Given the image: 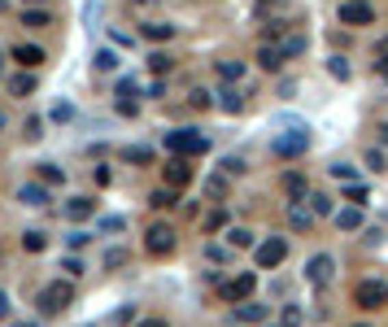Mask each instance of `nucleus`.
<instances>
[{"mask_svg": "<svg viewBox=\"0 0 388 327\" xmlns=\"http://www.w3.org/2000/svg\"><path fill=\"white\" fill-rule=\"evenodd\" d=\"M354 306H362V310H384L388 306V284H384V279H362V284L354 288Z\"/></svg>", "mask_w": 388, "mask_h": 327, "instance_id": "20e7f679", "label": "nucleus"}, {"mask_svg": "<svg viewBox=\"0 0 388 327\" xmlns=\"http://www.w3.org/2000/svg\"><path fill=\"white\" fill-rule=\"evenodd\" d=\"M96 70H118V53H114V49H101V53H96Z\"/></svg>", "mask_w": 388, "mask_h": 327, "instance_id": "e433bc0d", "label": "nucleus"}, {"mask_svg": "<svg viewBox=\"0 0 388 327\" xmlns=\"http://www.w3.org/2000/svg\"><path fill=\"white\" fill-rule=\"evenodd\" d=\"M218 109L222 114H244V96H240L236 88H222L218 92Z\"/></svg>", "mask_w": 388, "mask_h": 327, "instance_id": "aec40b11", "label": "nucleus"}, {"mask_svg": "<svg viewBox=\"0 0 388 327\" xmlns=\"http://www.w3.org/2000/svg\"><path fill=\"white\" fill-rule=\"evenodd\" d=\"M380 144H384V148H388V122H384V127H380Z\"/></svg>", "mask_w": 388, "mask_h": 327, "instance_id": "864d4df0", "label": "nucleus"}, {"mask_svg": "<svg viewBox=\"0 0 388 327\" xmlns=\"http://www.w3.org/2000/svg\"><path fill=\"white\" fill-rule=\"evenodd\" d=\"M332 223H336L340 231H358L362 223H367V214H362L358 205H345V209H336V214H332Z\"/></svg>", "mask_w": 388, "mask_h": 327, "instance_id": "2eb2a0df", "label": "nucleus"}, {"mask_svg": "<svg viewBox=\"0 0 388 327\" xmlns=\"http://www.w3.org/2000/svg\"><path fill=\"white\" fill-rule=\"evenodd\" d=\"M362 161H367L371 170H384L388 166V157H384V148H367V153H362Z\"/></svg>", "mask_w": 388, "mask_h": 327, "instance_id": "c9c22d12", "label": "nucleus"}, {"mask_svg": "<svg viewBox=\"0 0 388 327\" xmlns=\"http://www.w3.org/2000/svg\"><path fill=\"white\" fill-rule=\"evenodd\" d=\"M135 327H166V319H140Z\"/></svg>", "mask_w": 388, "mask_h": 327, "instance_id": "3c124183", "label": "nucleus"}, {"mask_svg": "<svg viewBox=\"0 0 388 327\" xmlns=\"http://www.w3.org/2000/svg\"><path fill=\"white\" fill-rule=\"evenodd\" d=\"M22 249L27 253H44L49 249V236H44V231H22Z\"/></svg>", "mask_w": 388, "mask_h": 327, "instance_id": "bb28decb", "label": "nucleus"}, {"mask_svg": "<svg viewBox=\"0 0 388 327\" xmlns=\"http://www.w3.org/2000/svg\"><path fill=\"white\" fill-rule=\"evenodd\" d=\"M144 40L166 44V40H174V27H170V22H144Z\"/></svg>", "mask_w": 388, "mask_h": 327, "instance_id": "4be33fe9", "label": "nucleus"}, {"mask_svg": "<svg viewBox=\"0 0 388 327\" xmlns=\"http://www.w3.org/2000/svg\"><path fill=\"white\" fill-rule=\"evenodd\" d=\"M305 205H310L314 209V214H336V209H332V196H327V192H310V196H305Z\"/></svg>", "mask_w": 388, "mask_h": 327, "instance_id": "cd10ccee", "label": "nucleus"}, {"mask_svg": "<svg viewBox=\"0 0 388 327\" xmlns=\"http://www.w3.org/2000/svg\"><path fill=\"white\" fill-rule=\"evenodd\" d=\"M253 288H257V275L244 271V275H236V279H222L218 293H222V301H240V306H244V301L253 297Z\"/></svg>", "mask_w": 388, "mask_h": 327, "instance_id": "6e6552de", "label": "nucleus"}, {"mask_svg": "<svg viewBox=\"0 0 388 327\" xmlns=\"http://www.w3.org/2000/svg\"><path fill=\"white\" fill-rule=\"evenodd\" d=\"M22 135H27L31 144H35V140L44 135V122H40V118H27V127H22Z\"/></svg>", "mask_w": 388, "mask_h": 327, "instance_id": "79ce46f5", "label": "nucleus"}, {"mask_svg": "<svg viewBox=\"0 0 388 327\" xmlns=\"http://www.w3.org/2000/svg\"><path fill=\"white\" fill-rule=\"evenodd\" d=\"M9 327H40V323H27V319H18V323H9Z\"/></svg>", "mask_w": 388, "mask_h": 327, "instance_id": "5fc2aeb1", "label": "nucleus"}, {"mask_svg": "<svg viewBox=\"0 0 388 327\" xmlns=\"http://www.w3.org/2000/svg\"><path fill=\"white\" fill-rule=\"evenodd\" d=\"M244 170H249V161H244V157H236V153L222 157V174H227V179H236V174H244Z\"/></svg>", "mask_w": 388, "mask_h": 327, "instance_id": "c85d7f7f", "label": "nucleus"}, {"mask_svg": "<svg viewBox=\"0 0 388 327\" xmlns=\"http://www.w3.org/2000/svg\"><path fill=\"white\" fill-rule=\"evenodd\" d=\"M236 319L240 323H266L270 306H262V301H244V306H236Z\"/></svg>", "mask_w": 388, "mask_h": 327, "instance_id": "a211bd4d", "label": "nucleus"}, {"mask_svg": "<svg viewBox=\"0 0 388 327\" xmlns=\"http://www.w3.org/2000/svg\"><path fill=\"white\" fill-rule=\"evenodd\" d=\"M92 236H88V231H70V236H66V244H70V249H83V244H88Z\"/></svg>", "mask_w": 388, "mask_h": 327, "instance_id": "a18cd8bd", "label": "nucleus"}, {"mask_svg": "<svg viewBox=\"0 0 388 327\" xmlns=\"http://www.w3.org/2000/svg\"><path fill=\"white\" fill-rule=\"evenodd\" d=\"M22 27H53V18H49V9H22Z\"/></svg>", "mask_w": 388, "mask_h": 327, "instance_id": "393cba45", "label": "nucleus"}, {"mask_svg": "<svg viewBox=\"0 0 388 327\" xmlns=\"http://www.w3.org/2000/svg\"><path fill=\"white\" fill-rule=\"evenodd\" d=\"M22 5H31V9H40V5H44V0H22Z\"/></svg>", "mask_w": 388, "mask_h": 327, "instance_id": "6e6d98bb", "label": "nucleus"}, {"mask_svg": "<svg viewBox=\"0 0 388 327\" xmlns=\"http://www.w3.org/2000/svg\"><path fill=\"white\" fill-rule=\"evenodd\" d=\"M227 227V209H209L205 214V231H222Z\"/></svg>", "mask_w": 388, "mask_h": 327, "instance_id": "72a5a7b5", "label": "nucleus"}, {"mask_svg": "<svg viewBox=\"0 0 388 327\" xmlns=\"http://www.w3.org/2000/svg\"><path fill=\"white\" fill-rule=\"evenodd\" d=\"M18 201L31 205V209H44V205H49V188H44V183H22V188H18Z\"/></svg>", "mask_w": 388, "mask_h": 327, "instance_id": "4468645a", "label": "nucleus"}, {"mask_svg": "<svg viewBox=\"0 0 388 327\" xmlns=\"http://www.w3.org/2000/svg\"><path fill=\"white\" fill-rule=\"evenodd\" d=\"M301 319H305V314H301V306H292V301L279 310V323H284V327H301Z\"/></svg>", "mask_w": 388, "mask_h": 327, "instance_id": "2f4dec72", "label": "nucleus"}, {"mask_svg": "<svg viewBox=\"0 0 388 327\" xmlns=\"http://www.w3.org/2000/svg\"><path fill=\"white\" fill-rule=\"evenodd\" d=\"M192 183V166H187V157H170V166H166V188H187Z\"/></svg>", "mask_w": 388, "mask_h": 327, "instance_id": "9b49d317", "label": "nucleus"}, {"mask_svg": "<svg viewBox=\"0 0 388 327\" xmlns=\"http://www.w3.org/2000/svg\"><path fill=\"white\" fill-rule=\"evenodd\" d=\"M96 214V201H92V196H70L66 201V218L70 223H83V218H92Z\"/></svg>", "mask_w": 388, "mask_h": 327, "instance_id": "f8f14e48", "label": "nucleus"}, {"mask_svg": "<svg viewBox=\"0 0 388 327\" xmlns=\"http://www.w3.org/2000/svg\"><path fill=\"white\" fill-rule=\"evenodd\" d=\"M166 148L174 157H201V153H209V135L179 127V131H166Z\"/></svg>", "mask_w": 388, "mask_h": 327, "instance_id": "f03ea898", "label": "nucleus"}, {"mask_svg": "<svg viewBox=\"0 0 388 327\" xmlns=\"http://www.w3.org/2000/svg\"><path fill=\"white\" fill-rule=\"evenodd\" d=\"M144 249L153 253V258H166V253H174V227L170 223H153L144 231Z\"/></svg>", "mask_w": 388, "mask_h": 327, "instance_id": "423d86ee", "label": "nucleus"}, {"mask_svg": "<svg viewBox=\"0 0 388 327\" xmlns=\"http://www.w3.org/2000/svg\"><path fill=\"white\" fill-rule=\"evenodd\" d=\"M227 244H231V249H257V240H253L249 227H227Z\"/></svg>", "mask_w": 388, "mask_h": 327, "instance_id": "5701e85b", "label": "nucleus"}, {"mask_svg": "<svg viewBox=\"0 0 388 327\" xmlns=\"http://www.w3.org/2000/svg\"><path fill=\"white\" fill-rule=\"evenodd\" d=\"M349 196H354V205H358V209L367 205V188H362V183H349Z\"/></svg>", "mask_w": 388, "mask_h": 327, "instance_id": "49530a36", "label": "nucleus"}, {"mask_svg": "<svg viewBox=\"0 0 388 327\" xmlns=\"http://www.w3.org/2000/svg\"><path fill=\"white\" fill-rule=\"evenodd\" d=\"M209 105H218V101L209 96L205 88H196V92H192V109H209Z\"/></svg>", "mask_w": 388, "mask_h": 327, "instance_id": "a19ab883", "label": "nucleus"}, {"mask_svg": "<svg viewBox=\"0 0 388 327\" xmlns=\"http://www.w3.org/2000/svg\"><path fill=\"white\" fill-rule=\"evenodd\" d=\"M270 148H275L279 161H297V157H305V148H310V131H305L301 122H292L288 131L275 135V144H270Z\"/></svg>", "mask_w": 388, "mask_h": 327, "instance_id": "f257e3e1", "label": "nucleus"}, {"mask_svg": "<svg viewBox=\"0 0 388 327\" xmlns=\"http://www.w3.org/2000/svg\"><path fill=\"white\" fill-rule=\"evenodd\" d=\"M131 5H153V0H131Z\"/></svg>", "mask_w": 388, "mask_h": 327, "instance_id": "13d9d810", "label": "nucleus"}, {"mask_svg": "<svg viewBox=\"0 0 388 327\" xmlns=\"http://www.w3.org/2000/svg\"><path fill=\"white\" fill-rule=\"evenodd\" d=\"M0 319H9V297L0 293Z\"/></svg>", "mask_w": 388, "mask_h": 327, "instance_id": "603ef678", "label": "nucleus"}, {"mask_svg": "<svg viewBox=\"0 0 388 327\" xmlns=\"http://www.w3.org/2000/svg\"><path fill=\"white\" fill-rule=\"evenodd\" d=\"M205 192L222 201V196H227V174H209V179H205Z\"/></svg>", "mask_w": 388, "mask_h": 327, "instance_id": "473e14b6", "label": "nucleus"}, {"mask_svg": "<svg viewBox=\"0 0 388 327\" xmlns=\"http://www.w3.org/2000/svg\"><path fill=\"white\" fill-rule=\"evenodd\" d=\"M148 70H153V75H166V70H170V57H166V53H153V57H148Z\"/></svg>", "mask_w": 388, "mask_h": 327, "instance_id": "ea45409f", "label": "nucleus"}, {"mask_svg": "<svg viewBox=\"0 0 388 327\" xmlns=\"http://www.w3.org/2000/svg\"><path fill=\"white\" fill-rule=\"evenodd\" d=\"M253 258H257L262 271H270V266H279V262L288 258V240H284V236H266V240L253 249Z\"/></svg>", "mask_w": 388, "mask_h": 327, "instance_id": "0eeeda50", "label": "nucleus"}, {"mask_svg": "<svg viewBox=\"0 0 388 327\" xmlns=\"http://www.w3.org/2000/svg\"><path fill=\"white\" fill-rule=\"evenodd\" d=\"M135 109H140V105H135V96H118V114H127V118H135Z\"/></svg>", "mask_w": 388, "mask_h": 327, "instance_id": "c03bdc74", "label": "nucleus"}, {"mask_svg": "<svg viewBox=\"0 0 388 327\" xmlns=\"http://www.w3.org/2000/svg\"><path fill=\"white\" fill-rule=\"evenodd\" d=\"M284 62H288V57H284V49H279V44H262V49H257V66L270 70V75H275Z\"/></svg>", "mask_w": 388, "mask_h": 327, "instance_id": "f3484780", "label": "nucleus"}, {"mask_svg": "<svg viewBox=\"0 0 388 327\" xmlns=\"http://www.w3.org/2000/svg\"><path fill=\"white\" fill-rule=\"evenodd\" d=\"M122 227H127V223H122V218H114V214L101 218V231H122Z\"/></svg>", "mask_w": 388, "mask_h": 327, "instance_id": "09e8293b", "label": "nucleus"}, {"mask_svg": "<svg viewBox=\"0 0 388 327\" xmlns=\"http://www.w3.org/2000/svg\"><path fill=\"white\" fill-rule=\"evenodd\" d=\"M9 57H14V62H18L22 70H35V66H44V49H40V44H18V49L9 53Z\"/></svg>", "mask_w": 388, "mask_h": 327, "instance_id": "ddd939ff", "label": "nucleus"}, {"mask_svg": "<svg viewBox=\"0 0 388 327\" xmlns=\"http://www.w3.org/2000/svg\"><path fill=\"white\" fill-rule=\"evenodd\" d=\"M0 9H5V0H0Z\"/></svg>", "mask_w": 388, "mask_h": 327, "instance_id": "680f3d73", "label": "nucleus"}, {"mask_svg": "<svg viewBox=\"0 0 388 327\" xmlns=\"http://www.w3.org/2000/svg\"><path fill=\"white\" fill-rule=\"evenodd\" d=\"M279 49H284V57H297V53H305V40H301V35H288Z\"/></svg>", "mask_w": 388, "mask_h": 327, "instance_id": "58836bf2", "label": "nucleus"}, {"mask_svg": "<svg viewBox=\"0 0 388 327\" xmlns=\"http://www.w3.org/2000/svg\"><path fill=\"white\" fill-rule=\"evenodd\" d=\"M5 122H9V118H5V109H0V131H5Z\"/></svg>", "mask_w": 388, "mask_h": 327, "instance_id": "4d7b16f0", "label": "nucleus"}, {"mask_svg": "<svg viewBox=\"0 0 388 327\" xmlns=\"http://www.w3.org/2000/svg\"><path fill=\"white\" fill-rule=\"evenodd\" d=\"M332 279H336V258H332V253H314V258L305 262V284L327 288Z\"/></svg>", "mask_w": 388, "mask_h": 327, "instance_id": "39448f33", "label": "nucleus"}, {"mask_svg": "<svg viewBox=\"0 0 388 327\" xmlns=\"http://www.w3.org/2000/svg\"><path fill=\"white\" fill-rule=\"evenodd\" d=\"M354 327H371V323H354Z\"/></svg>", "mask_w": 388, "mask_h": 327, "instance_id": "052dcab7", "label": "nucleus"}, {"mask_svg": "<svg viewBox=\"0 0 388 327\" xmlns=\"http://www.w3.org/2000/svg\"><path fill=\"white\" fill-rule=\"evenodd\" d=\"M70 301H75V284H66V279H57V284L40 288V314H62Z\"/></svg>", "mask_w": 388, "mask_h": 327, "instance_id": "7ed1b4c3", "label": "nucleus"}, {"mask_svg": "<svg viewBox=\"0 0 388 327\" xmlns=\"http://www.w3.org/2000/svg\"><path fill=\"white\" fill-rule=\"evenodd\" d=\"M314 218L319 214H314L305 201H288V227L292 231H314Z\"/></svg>", "mask_w": 388, "mask_h": 327, "instance_id": "9d476101", "label": "nucleus"}, {"mask_svg": "<svg viewBox=\"0 0 388 327\" xmlns=\"http://www.w3.org/2000/svg\"><path fill=\"white\" fill-rule=\"evenodd\" d=\"M284 192H288V201H305V196H310V179H305L301 170H288L284 174Z\"/></svg>", "mask_w": 388, "mask_h": 327, "instance_id": "dca6fc26", "label": "nucleus"}, {"mask_svg": "<svg viewBox=\"0 0 388 327\" xmlns=\"http://www.w3.org/2000/svg\"><path fill=\"white\" fill-rule=\"evenodd\" d=\"M122 161H135V166H144V161H153V153L144 144H131V148H122Z\"/></svg>", "mask_w": 388, "mask_h": 327, "instance_id": "7c9ffc66", "label": "nucleus"}, {"mask_svg": "<svg viewBox=\"0 0 388 327\" xmlns=\"http://www.w3.org/2000/svg\"><path fill=\"white\" fill-rule=\"evenodd\" d=\"M327 75H332L336 83H349V75H354V66H349V62H345L340 53H332V57H327Z\"/></svg>", "mask_w": 388, "mask_h": 327, "instance_id": "412c9836", "label": "nucleus"}, {"mask_svg": "<svg viewBox=\"0 0 388 327\" xmlns=\"http://www.w3.org/2000/svg\"><path fill=\"white\" fill-rule=\"evenodd\" d=\"M0 70H5V53H0Z\"/></svg>", "mask_w": 388, "mask_h": 327, "instance_id": "bf43d9fd", "label": "nucleus"}, {"mask_svg": "<svg viewBox=\"0 0 388 327\" xmlns=\"http://www.w3.org/2000/svg\"><path fill=\"white\" fill-rule=\"evenodd\" d=\"M40 179H44V188H49V183H66V170L53 166V161H44V166H40Z\"/></svg>", "mask_w": 388, "mask_h": 327, "instance_id": "c756f323", "label": "nucleus"}, {"mask_svg": "<svg viewBox=\"0 0 388 327\" xmlns=\"http://www.w3.org/2000/svg\"><path fill=\"white\" fill-rule=\"evenodd\" d=\"M148 205L153 209H170V205H179V192H174V188H157L148 196Z\"/></svg>", "mask_w": 388, "mask_h": 327, "instance_id": "a878e982", "label": "nucleus"}, {"mask_svg": "<svg viewBox=\"0 0 388 327\" xmlns=\"http://www.w3.org/2000/svg\"><path fill=\"white\" fill-rule=\"evenodd\" d=\"M127 262V249H109L105 253V271H114V266H122Z\"/></svg>", "mask_w": 388, "mask_h": 327, "instance_id": "37998d69", "label": "nucleus"}, {"mask_svg": "<svg viewBox=\"0 0 388 327\" xmlns=\"http://www.w3.org/2000/svg\"><path fill=\"white\" fill-rule=\"evenodd\" d=\"M375 75L388 79V49H380V62H375Z\"/></svg>", "mask_w": 388, "mask_h": 327, "instance_id": "8fccbe9b", "label": "nucleus"}, {"mask_svg": "<svg viewBox=\"0 0 388 327\" xmlns=\"http://www.w3.org/2000/svg\"><path fill=\"white\" fill-rule=\"evenodd\" d=\"M62 271L75 279V275H83V262H79V258H66V262H62Z\"/></svg>", "mask_w": 388, "mask_h": 327, "instance_id": "de8ad7c7", "label": "nucleus"}, {"mask_svg": "<svg viewBox=\"0 0 388 327\" xmlns=\"http://www.w3.org/2000/svg\"><path fill=\"white\" fill-rule=\"evenodd\" d=\"M31 92H35V75H31V70H22V75L9 79V96H22V101H27Z\"/></svg>", "mask_w": 388, "mask_h": 327, "instance_id": "6ab92c4d", "label": "nucleus"}, {"mask_svg": "<svg viewBox=\"0 0 388 327\" xmlns=\"http://www.w3.org/2000/svg\"><path fill=\"white\" fill-rule=\"evenodd\" d=\"M70 118H75V105H70V101H57V105H53V122H70Z\"/></svg>", "mask_w": 388, "mask_h": 327, "instance_id": "4c0bfd02", "label": "nucleus"}, {"mask_svg": "<svg viewBox=\"0 0 388 327\" xmlns=\"http://www.w3.org/2000/svg\"><path fill=\"white\" fill-rule=\"evenodd\" d=\"M218 79H222V83H240V79H244V62H218Z\"/></svg>", "mask_w": 388, "mask_h": 327, "instance_id": "b1692460", "label": "nucleus"}, {"mask_svg": "<svg viewBox=\"0 0 388 327\" xmlns=\"http://www.w3.org/2000/svg\"><path fill=\"white\" fill-rule=\"evenodd\" d=\"M340 22H345V27H371L375 9L367 0H340Z\"/></svg>", "mask_w": 388, "mask_h": 327, "instance_id": "1a4fd4ad", "label": "nucleus"}, {"mask_svg": "<svg viewBox=\"0 0 388 327\" xmlns=\"http://www.w3.org/2000/svg\"><path fill=\"white\" fill-rule=\"evenodd\" d=\"M332 179H340V183H358V170L345 166V161H336V166H332Z\"/></svg>", "mask_w": 388, "mask_h": 327, "instance_id": "f704fd0d", "label": "nucleus"}]
</instances>
